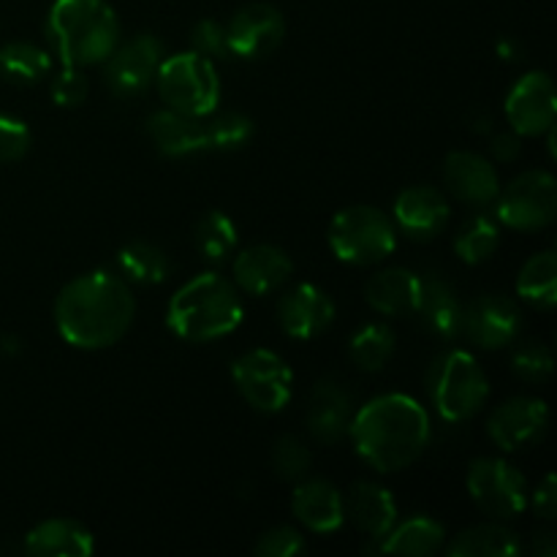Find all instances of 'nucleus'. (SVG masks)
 Segmentation results:
<instances>
[{"mask_svg": "<svg viewBox=\"0 0 557 557\" xmlns=\"http://www.w3.org/2000/svg\"><path fill=\"white\" fill-rule=\"evenodd\" d=\"M30 128L14 114L0 112V163H16L30 150Z\"/></svg>", "mask_w": 557, "mask_h": 557, "instance_id": "obj_40", "label": "nucleus"}, {"mask_svg": "<svg viewBox=\"0 0 557 557\" xmlns=\"http://www.w3.org/2000/svg\"><path fill=\"white\" fill-rule=\"evenodd\" d=\"M446 553L451 557H515L522 553V544L511 528L500 522H484L457 533Z\"/></svg>", "mask_w": 557, "mask_h": 557, "instance_id": "obj_27", "label": "nucleus"}, {"mask_svg": "<svg viewBox=\"0 0 557 557\" xmlns=\"http://www.w3.org/2000/svg\"><path fill=\"white\" fill-rule=\"evenodd\" d=\"M444 183L451 196L473 207L493 205L500 190V180L493 161L468 150H457L446 156Z\"/></svg>", "mask_w": 557, "mask_h": 557, "instance_id": "obj_19", "label": "nucleus"}, {"mask_svg": "<svg viewBox=\"0 0 557 557\" xmlns=\"http://www.w3.org/2000/svg\"><path fill=\"white\" fill-rule=\"evenodd\" d=\"M299 553H305V536L292 525L270 528L253 544V555L259 557H294Z\"/></svg>", "mask_w": 557, "mask_h": 557, "instance_id": "obj_39", "label": "nucleus"}, {"mask_svg": "<svg viewBox=\"0 0 557 557\" xmlns=\"http://www.w3.org/2000/svg\"><path fill=\"white\" fill-rule=\"evenodd\" d=\"M245 319L237 286L218 272H199L174 292L166 326L188 343H212L232 335Z\"/></svg>", "mask_w": 557, "mask_h": 557, "instance_id": "obj_3", "label": "nucleus"}, {"mask_svg": "<svg viewBox=\"0 0 557 557\" xmlns=\"http://www.w3.org/2000/svg\"><path fill=\"white\" fill-rule=\"evenodd\" d=\"M354 419L351 392L337 381L324 379L313 386L308 403V433L319 444H337L343 435H348Z\"/></svg>", "mask_w": 557, "mask_h": 557, "instance_id": "obj_20", "label": "nucleus"}, {"mask_svg": "<svg viewBox=\"0 0 557 557\" xmlns=\"http://www.w3.org/2000/svg\"><path fill=\"white\" fill-rule=\"evenodd\" d=\"M250 139H253V120L243 112L218 114L207 123V141L212 150H243Z\"/></svg>", "mask_w": 557, "mask_h": 557, "instance_id": "obj_35", "label": "nucleus"}, {"mask_svg": "<svg viewBox=\"0 0 557 557\" xmlns=\"http://www.w3.org/2000/svg\"><path fill=\"white\" fill-rule=\"evenodd\" d=\"M232 379L248 406L261 413H281L292 403L294 373L270 348H253L232 364Z\"/></svg>", "mask_w": 557, "mask_h": 557, "instance_id": "obj_10", "label": "nucleus"}, {"mask_svg": "<svg viewBox=\"0 0 557 557\" xmlns=\"http://www.w3.org/2000/svg\"><path fill=\"white\" fill-rule=\"evenodd\" d=\"M335 321V302L324 288L299 283L288 288L277 302V324L294 341H310L324 335Z\"/></svg>", "mask_w": 557, "mask_h": 557, "instance_id": "obj_16", "label": "nucleus"}, {"mask_svg": "<svg viewBox=\"0 0 557 557\" xmlns=\"http://www.w3.org/2000/svg\"><path fill=\"white\" fill-rule=\"evenodd\" d=\"M190 52L201 54L207 60H223L228 58V38H226V27L215 20H201L196 22V27L190 30Z\"/></svg>", "mask_w": 557, "mask_h": 557, "instance_id": "obj_38", "label": "nucleus"}, {"mask_svg": "<svg viewBox=\"0 0 557 557\" xmlns=\"http://www.w3.org/2000/svg\"><path fill=\"white\" fill-rule=\"evenodd\" d=\"M517 294L539 310H553L557 305V253L542 250L531 256L517 277Z\"/></svg>", "mask_w": 557, "mask_h": 557, "instance_id": "obj_31", "label": "nucleus"}, {"mask_svg": "<svg viewBox=\"0 0 557 557\" xmlns=\"http://www.w3.org/2000/svg\"><path fill=\"white\" fill-rule=\"evenodd\" d=\"M468 495L484 515L495 520H515L528 509V482L511 462L500 457H479L468 466Z\"/></svg>", "mask_w": 557, "mask_h": 557, "instance_id": "obj_8", "label": "nucleus"}, {"mask_svg": "<svg viewBox=\"0 0 557 557\" xmlns=\"http://www.w3.org/2000/svg\"><path fill=\"white\" fill-rule=\"evenodd\" d=\"M395 332L392 326L373 321V324H364L362 330H357L348 343V357L364 373H379L389 364V359L395 357Z\"/></svg>", "mask_w": 557, "mask_h": 557, "instance_id": "obj_32", "label": "nucleus"}, {"mask_svg": "<svg viewBox=\"0 0 557 557\" xmlns=\"http://www.w3.org/2000/svg\"><path fill=\"white\" fill-rule=\"evenodd\" d=\"M449 199L438 188H430V185L406 188L395 199V207H392V221H395L397 232L417 239V243H428V239L438 237L446 223H449Z\"/></svg>", "mask_w": 557, "mask_h": 557, "instance_id": "obj_17", "label": "nucleus"}, {"mask_svg": "<svg viewBox=\"0 0 557 557\" xmlns=\"http://www.w3.org/2000/svg\"><path fill=\"white\" fill-rule=\"evenodd\" d=\"M462 308L455 288L441 277H422L419 288V302L413 313L422 319V324L441 341H455L462 332Z\"/></svg>", "mask_w": 557, "mask_h": 557, "instance_id": "obj_26", "label": "nucleus"}, {"mask_svg": "<svg viewBox=\"0 0 557 557\" xmlns=\"http://www.w3.org/2000/svg\"><path fill=\"white\" fill-rule=\"evenodd\" d=\"M495 215L515 232H539L557 215V180L549 172H522L495 196Z\"/></svg>", "mask_w": 557, "mask_h": 557, "instance_id": "obj_9", "label": "nucleus"}, {"mask_svg": "<svg viewBox=\"0 0 557 557\" xmlns=\"http://www.w3.org/2000/svg\"><path fill=\"white\" fill-rule=\"evenodd\" d=\"M292 511L310 533H319V536L341 531L346 522L341 490L326 479H310V482L297 484L292 495Z\"/></svg>", "mask_w": 557, "mask_h": 557, "instance_id": "obj_21", "label": "nucleus"}, {"mask_svg": "<svg viewBox=\"0 0 557 557\" xmlns=\"http://www.w3.org/2000/svg\"><path fill=\"white\" fill-rule=\"evenodd\" d=\"M348 435L357 455L379 473L406 471L422 457L430 441V417L413 397L389 392L364 403L351 419Z\"/></svg>", "mask_w": 557, "mask_h": 557, "instance_id": "obj_2", "label": "nucleus"}, {"mask_svg": "<svg viewBox=\"0 0 557 557\" xmlns=\"http://www.w3.org/2000/svg\"><path fill=\"white\" fill-rule=\"evenodd\" d=\"M310 449L297 438V435H281V438L272 444V466H275L277 476L288 479V482H297L305 473L310 471Z\"/></svg>", "mask_w": 557, "mask_h": 557, "instance_id": "obj_37", "label": "nucleus"}, {"mask_svg": "<svg viewBox=\"0 0 557 557\" xmlns=\"http://www.w3.org/2000/svg\"><path fill=\"white\" fill-rule=\"evenodd\" d=\"M52 71V52L30 41H9L0 47V76L11 85L30 87L47 79Z\"/></svg>", "mask_w": 557, "mask_h": 557, "instance_id": "obj_30", "label": "nucleus"}, {"mask_svg": "<svg viewBox=\"0 0 557 557\" xmlns=\"http://www.w3.org/2000/svg\"><path fill=\"white\" fill-rule=\"evenodd\" d=\"M145 131L161 156L183 158L201 150H210L207 123H201V117H190V114L174 112L169 107L150 114L145 123Z\"/></svg>", "mask_w": 557, "mask_h": 557, "instance_id": "obj_22", "label": "nucleus"}, {"mask_svg": "<svg viewBox=\"0 0 557 557\" xmlns=\"http://www.w3.org/2000/svg\"><path fill=\"white\" fill-rule=\"evenodd\" d=\"M522 330V310L506 294H482L462 308V332L484 351L506 348Z\"/></svg>", "mask_w": 557, "mask_h": 557, "instance_id": "obj_12", "label": "nucleus"}, {"mask_svg": "<svg viewBox=\"0 0 557 557\" xmlns=\"http://www.w3.org/2000/svg\"><path fill=\"white\" fill-rule=\"evenodd\" d=\"M47 41L63 65H98L120 44V22L107 0H54L47 14Z\"/></svg>", "mask_w": 557, "mask_h": 557, "instance_id": "obj_4", "label": "nucleus"}, {"mask_svg": "<svg viewBox=\"0 0 557 557\" xmlns=\"http://www.w3.org/2000/svg\"><path fill=\"white\" fill-rule=\"evenodd\" d=\"M500 245V226L495 218L490 215H473L462 223V228L455 237V253L457 259L466 264L476 267L493 259L495 250Z\"/></svg>", "mask_w": 557, "mask_h": 557, "instance_id": "obj_34", "label": "nucleus"}, {"mask_svg": "<svg viewBox=\"0 0 557 557\" xmlns=\"http://www.w3.org/2000/svg\"><path fill=\"white\" fill-rule=\"evenodd\" d=\"M528 504L533 506V511H536L542 520L553 522L557 517V484H555V476L553 473H547L544 476V482L539 484L536 493H533V500H528Z\"/></svg>", "mask_w": 557, "mask_h": 557, "instance_id": "obj_42", "label": "nucleus"}, {"mask_svg": "<svg viewBox=\"0 0 557 557\" xmlns=\"http://www.w3.org/2000/svg\"><path fill=\"white\" fill-rule=\"evenodd\" d=\"M114 264H117V275L136 286H158L166 281L169 270H172L169 256L147 239H134V243L123 245L114 256Z\"/></svg>", "mask_w": 557, "mask_h": 557, "instance_id": "obj_29", "label": "nucleus"}, {"mask_svg": "<svg viewBox=\"0 0 557 557\" xmlns=\"http://www.w3.org/2000/svg\"><path fill=\"white\" fill-rule=\"evenodd\" d=\"M326 239L343 264L373 267L395 253L397 226L379 207L354 205L332 218Z\"/></svg>", "mask_w": 557, "mask_h": 557, "instance_id": "obj_6", "label": "nucleus"}, {"mask_svg": "<svg viewBox=\"0 0 557 557\" xmlns=\"http://www.w3.org/2000/svg\"><path fill=\"white\" fill-rule=\"evenodd\" d=\"M446 542V531L433 517H411L400 522L379 542V553L386 555H435Z\"/></svg>", "mask_w": 557, "mask_h": 557, "instance_id": "obj_28", "label": "nucleus"}, {"mask_svg": "<svg viewBox=\"0 0 557 557\" xmlns=\"http://www.w3.org/2000/svg\"><path fill=\"white\" fill-rule=\"evenodd\" d=\"M92 549V533L69 517L38 522L25 536V553L33 557H90Z\"/></svg>", "mask_w": 557, "mask_h": 557, "instance_id": "obj_25", "label": "nucleus"}, {"mask_svg": "<svg viewBox=\"0 0 557 557\" xmlns=\"http://www.w3.org/2000/svg\"><path fill=\"white\" fill-rule=\"evenodd\" d=\"M20 351V337L0 335V354H16Z\"/></svg>", "mask_w": 557, "mask_h": 557, "instance_id": "obj_46", "label": "nucleus"}, {"mask_svg": "<svg viewBox=\"0 0 557 557\" xmlns=\"http://www.w3.org/2000/svg\"><path fill=\"white\" fill-rule=\"evenodd\" d=\"M136 315L131 286L112 272H85L65 283L54 302V326L69 346L101 351L123 341Z\"/></svg>", "mask_w": 557, "mask_h": 557, "instance_id": "obj_1", "label": "nucleus"}, {"mask_svg": "<svg viewBox=\"0 0 557 557\" xmlns=\"http://www.w3.org/2000/svg\"><path fill=\"white\" fill-rule=\"evenodd\" d=\"M49 92H52V101L58 107L74 109L79 103L87 101V92H90V82L82 74V69H74V65H63L58 76H52V85H49Z\"/></svg>", "mask_w": 557, "mask_h": 557, "instance_id": "obj_41", "label": "nucleus"}, {"mask_svg": "<svg viewBox=\"0 0 557 557\" xmlns=\"http://www.w3.org/2000/svg\"><path fill=\"white\" fill-rule=\"evenodd\" d=\"M511 370L528 384H544L555 370L553 351L539 341H525L511 354Z\"/></svg>", "mask_w": 557, "mask_h": 557, "instance_id": "obj_36", "label": "nucleus"}, {"mask_svg": "<svg viewBox=\"0 0 557 557\" xmlns=\"http://www.w3.org/2000/svg\"><path fill=\"white\" fill-rule=\"evenodd\" d=\"M419 288H422V277L417 272L406 267H386L364 283V297L375 313L397 319L417 310Z\"/></svg>", "mask_w": 557, "mask_h": 557, "instance_id": "obj_24", "label": "nucleus"}, {"mask_svg": "<svg viewBox=\"0 0 557 557\" xmlns=\"http://www.w3.org/2000/svg\"><path fill=\"white\" fill-rule=\"evenodd\" d=\"M239 234L232 218L221 210H210L199 218L196 223V248H199L201 259L210 264H223L237 253Z\"/></svg>", "mask_w": 557, "mask_h": 557, "instance_id": "obj_33", "label": "nucleus"}, {"mask_svg": "<svg viewBox=\"0 0 557 557\" xmlns=\"http://www.w3.org/2000/svg\"><path fill=\"white\" fill-rule=\"evenodd\" d=\"M506 120L517 136H542L555 125L557 96L547 71H528L511 87L504 103Z\"/></svg>", "mask_w": 557, "mask_h": 557, "instance_id": "obj_13", "label": "nucleus"}, {"mask_svg": "<svg viewBox=\"0 0 557 557\" xmlns=\"http://www.w3.org/2000/svg\"><path fill=\"white\" fill-rule=\"evenodd\" d=\"M490 152H493V158H498V161L504 163L515 161V158L520 156V136H517L515 131H509V134H495Z\"/></svg>", "mask_w": 557, "mask_h": 557, "instance_id": "obj_43", "label": "nucleus"}, {"mask_svg": "<svg viewBox=\"0 0 557 557\" xmlns=\"http://www.w3.org/2000/svg\"><path fill=\"white\" fill-rule=\"evenodd\" d=\"M533 555H536V557H557V536L553 531L533 533Z\"/></svg>", "mask_w": 557, "mask_h": 557, "instance_id": "obj_44", "label": "nucleus"}, {"mask_svg": "<svg viewBox=\"0 0 557 557\" xmlns=\"http://www.w3.org/2000/svg\"><path fill=\"white\" fill-rule=\"evenodd\" d=\"M234 286L243 288L250 297H267L286 286L288 277L294 275V261L277 245H250L234 256L232 264Z\"/></svg>", "mask_w": 557, "mask_h": 557, "instance_id": "obj_18", "label": "nucleus"}, {"mask_svg": "<svg viewBox=\"0 0 557 557\" xmlns=\"http://www.w3.org/2000/svg\"><path fill=\"white\" fill-rule=\"evenodd\" d=\"M103 63H107L103 76L114 96H141L156 82L158 69L163 63V44L152 33H139L125 44H117Z\"/></svg>", "mask_w": 557, "mask_h": 557, "instance_id": "obj_11", "label": "nucleus"}, {"mask_svg": "<svg viewBox=\"0 0 557 557\" xmlns=\"http://www.w3.org/2000/svg\"><path fill=\"white\" fill-rule=\"evenodd\" d=\"M549 428V408L539 397H511L500 403L487 422L493 444L504 451H522L539 444Z\"/></svg>", "mask_w": 557, "mask_h": 557, "instance_id": "obj_15", "label": "nucleus"}, {"mask_svg": "<svg viewBox=\"0 0 557 557\" xmlns=\"http://www.w3.org/2000/svg\"><path fill=\"white\" fill-rule=\"evenodd\" d=\"M343 506H346L348 520H351L359 531L368 533L373 542H381L397 522L395 498H392L389 490L381 487V484L357 482L348 490L346 498H343Z\"/></svg>", "mask_w": 557, "mask_h": 557, "instance_id": "obj_23", "label": "nucleus"}, {"mask_svg": "<svg viewBox=\"0 0 557 557\" xmlns=\"http://www.w3.org/2000/svg\"><path fill=\"white\" fill-rule=\"evenodd\" d=\"M156 87L163 103L190 117H207L221 101V79L212 60L196 52H177L163 58L156 74Z\"/></svg>", "mask_w": 557, "mask_h": 557, "instance_id": "obj_7", "label": "nucleus"}, {"mask_svg": "<svg viewBox=\"0 0 557 557\" xmlns=\"http://www.w3.org/2000/svg\"><path fill=\"white\" fill-rule=\"evenodd\" d=\"M498 52H500V58H504V60H520V58H517V44L511 41V38H500Z\"/></svg>", "mask_w": 557, "mask_h": 557, "instance_id": "obj_45", "label": "nucleus"}, {"mask_svg": "<svg viewBox=\"0 0 557 557\" xmlns=\"http://www.w3.org/2000/svg\"><path fill=\"white\" fill-rule=\"evenodd\" d=\"M286 36V20L272 3H248L226 27L228 52L239 60H259L275 52Z\"/></svg>", "mask_w": 557, "mask_h": 557, "instance_id": "obj_14", "label": "nucleus"}, {"mask_svg": "<svg viewBox=\"0 0 557 557\" xmlns=\"http://www.w3.org/2000/svg\"><path fill=\"white\" fill-rule=\"evenodd\" d=\"M430 403L444 422H466L476 417L490 397V381L476 357L468 351H446L428 373Z\"/></svg>", "mask_w": 557, "mask_h": 557, "instance_id": "obj_5", "label": "nucleus"}]
</instances>
